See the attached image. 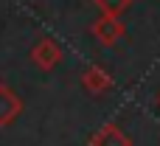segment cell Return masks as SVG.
<instances>
[{
    "mask_svg": "<svg viewBox=\"0 0 160 146\" xmlns=\"http://www.w3.org/2000/svg\"><path fill=\"white\" fill-rule=\"evenodd\" d=\"M31 62H34V68L37 70H42V73H51V70H56L59 68V62L65 59V53H62V48H59V42L56 39H51V37H42L34 48H31Z\"/></svg>",
    "mask_w": 160,
    "mask_h": 146,
    "instance_id": "obj_1",
    "label": "cell"
},
{
    "mask_svg": "<svg viewBox=\"0 0 160 146\" xmlns=\"http://www.w3.org/2000/svg\"><path fill=\"white\" fill-rule=\"evenodd\" d=\"M90 34H93V39H98V45L112 48L115 42H121V39L127 37V25L121 23V17H107V14H101V17L90 25Z\"/></svg>",
    "mask_w": 160,
    "mask_h": 146,
    "instance_id": "obj_2",
    "label": "cell"
},
{
    "mask_svg": "<svg viewBox=\"0 0 160 146\" xmlns=\"http://www.w3.org/2000/svg\"><path fill=\"white\" fill-rule=\"evenodd\" d=\"M112 76H110V70H104L101 65H90V68H84V73H82V87L90 93V96H104V93H110L112 90Z\"/></svg>",
    "mask_w": 160,
    "mask_h": 146,
    "instance_id": "obj_3",
    "label": "cell"
},
{
    "mask_svg": "<svg viewBox=\"0 0 160 146\" xmlns=\"http://www.w3.org/2000/svg\"><path fill=\"white\" fill-rule=\"evenodd\" d=\"M22 113V98L8 87V84H0V129L3 127H11Z\"/></svg>",
    "mask_w": 160,
    "mask_h": 146,
    "instance_id": "obj_4",
    "label": "cell"
},
{
    "mask_svg": "<svg viewBox=\"0 0 160 146\" xmlns=\"http://www.w3.org/2000/svg\"><path fill=\"white\" fill-rule=\"evenodd\" d=\"M90 146H132V138L118 127V124H104L93 138Z\"/></svg>",
    "mask_w": 160,
    "mask_h": 146,
    "instance_id": "obj_5",
    "label": "cell"
},
{
    "mask_svg": "<svg viewBox=\"0 0 160 146\" xmlns=\"http://www.w3.org/2000/svg\"><path fill=\"white\" fill-rule=\"evenodd\" d=\"M129 6H132V0H96V8L107 17H121Z\"/></svg>",
    "mask_w": 160,
    "mask_h": 146,
    "instance_id": "obj_6",
    "label": "cell"
},
{
    "mask_svg": "<svg viewBox=\"0 0 160 146\" xmlns=\"http://www.w3.org/2000/svg\"><path fill=\"white\" fill-rule=\"evenodd\" d=\"M158 104H160V93H158Z\"/></svg>",
    "mask_w": 160,
    "mask_h": 146,
    "instance_id": "obj_7",
    "label": "cell"
}]
</instances>
